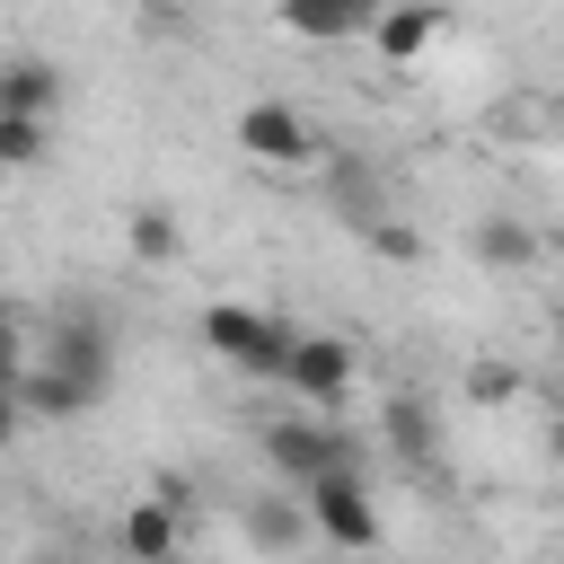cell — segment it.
<instances>
[{
  "instance_id": "8",
  "label": "cell",
  "mask_w": 564,
  "mask_h": 564,
  "mask_svg": "<svg viewBox=\"0 0 564 564\" xmlns=\"http://www.w3.org/2000/svg\"><path fill=\"white\" fill-rule=\"evenodd\" d=\"M361 35H370V53H379V62H423V44L441 35V9H432V0H388Z\"/></svg>"
},
{
  "instance_id": "4",
  "label": "cell",
  "mask_w": 564,
  "mask_h": 564,
  "mask_svg": "<svg viewBox=\"0 0 564 564\" xmlns=\"http://www.w3.org/2000/svg\"><path fill=\"white\" fill-rule=\"evenodd\" d=\"M300 502H308V520H317V538H335L344 555H352V546H379V502H370V485H361V467H335V476H317V485H300Z\"/></svg>"
},
{
  "instance_id": "11",
  "label": "cell",
  "mask_w": 564,
  "mask_h": 564,
  "mask_svg": "<svg viewBox=\"0 0 564 564\" xmlns=\"http://www.w3.org/2000/svg\"><path fill=\"white\" fill-rule=\"evenodd\" d=\"M18 397H26V414H88L106 388H88V379H70V370L26 361V370H18Z\"/></svg>"
},
{
  "instance_id": "3",
  "label": "cell",
  "mask_w": 564,
  "mask_h": 564,
  "mask_svg": "<svg viewBox=\"0 0 564 564\" xmlns=\"http://www.w3.org/2000/svg\"><path fill=\"white\" fill-rule=\"evenodd\" d=\"M229 141H238L256 167H308V159H317V123H308L300 106H282V97H256V106H238Z\"/></svg>"
},
{
  "instance_id": "5",
  "label": "cell",
  "mask_w": 564,
  "mask_h": 564,
  "mask_svg": "<svg viewBox=\"0 0 564 564\" xmlns=\"http://www.w3.org/2000/svg\"><path fill=\"white\" fill-rule=\"evenodd\" d=\"M26 361L70 370V379H88V388H115V326H106L97 308H62V317H53V344L26 352Z\"/></svg>"
},
{
  "instance_id": "13",
  "label": "cell",
  "mask_w": 564,
  "mask_h": 564,
  "mask_svg": "<svg viewBox=\"0 0 564 564\" xmlns=\"http://www.w3.org/2000/svg\"><path fill=\"white\" fill-rule=\"evenodd\" d=\"M300 529H308V502H282V494H256V502H247V538H256V546L291 555Z\"/></svg>"
},
{
  "instance_id": "12",
  "label": "cell",
  "mask_w": 564,
  "mask_h": 564,
  "mask_svg": "<svg viewBox=\"0 0 564 564\" xmlns=\"http://www.w3.org/2000/svg\"><path fill=\"white\" fill-rule=\"evenodd\" d=\"M53 97H62V70L53 62H0V115H53Z\"/></svg>"
},
{
  "instance_id": "2",
  "label": "cell",
  "mask_w": 564,
  "mask_h": 564,
  "mask_svg": "<svg viewBox=\"0 0 564 564\" xmlns=\"http://www.w3.org/2000/svg\"><path fill=\"white\" fill-rule=\"evenodd\" d=\"M264 467L282 476V494H300V485L352 467V432L344 423H264Z\"/></svg>"
},
{
  "instance_id": "23",
  "label": "cell",
  "mask_w": 564,
  "mask_h": 564,
  "mask_svg": "<svg viewBox=\"0 0 564 564\" xmlns=\"http://www.w3.org/2000/svg\"><path fill=\"white\" fill-rule=\"evenodd\" d=\"M159 564H185V555H159Z\"/></svg>"
},
{
  "instance_id": "18",
  "label": "cell",
  "mask_w": 564,
  "mask_h": 564,
  "mask_svg": "<svg viewBox=\"0 0 564 564\" xmlns=\"http://www.w3.org/2000/svg\"><path fill=\"white\" fill-rule=\"evenodd\" d=\"M388 432H397V449H405V458H414V449H432V432H423V414H414L405 397L388 405Z\"/></svg>"
},
{
  "instance_id": "15",
  "label": "cell",
  "mask_w": 564,
  "mask_h": 564,
  "mask_svg": "<svg viewBox=\"0 0 564 564\" xmlns=\"http://www.w3.org/2000/svg\"><path fill=\"white\" fill-rule=\"evenodd\" d=\"M44 159V115H0V167H35Z\"/></svg>"
},
{
  "instance_id": "14",
  "label": "cell",
  "mask_w": 564,
  "mask_h": 564,
  "mask_svg": "<svg viewBox=\"0 0 564 564\" xmlns=\"http://www.w3.org/2000/svg\"><path fill=\"white\" fill-rule=\"evenodd\" d=\"M123 247H132L141 264H167V256L185 247V229H176V212H167V203H141V212L123 220Z\"/></svg>"
},
{
  "instance_id": "21",
  "label": "cell",
  "mask_w": 564,
  "mask_h": 564,
  "mask_svg": "<svg viewBox=\"0 0 564 564\" xmlns=\"http://www.w3.org/2000/svg\"><path fill=\"white\" fill-rule=\"evenodd\" d=\"M546 458H564V414H555V423H546Z\"/></svg>"
},
{
  "instance_id": "17",
  "label": "cell",
  "mask_w": 564,
  "mask_h": 564,
  "mask_svg": "<svg viewBox=\"0 0 564 564\" xmlns=\"http://www.w3.org/2000/svg\"><path fill=\"white\" fill-rule=\"evenodd\" d=\"M370 247H379L388 264H414V256H423V238H414L405 220H370Z\"/></svg>"
},
{
  "instance_id": "7",
  "label": "cell",
  "mask_w": 564,
  "mask_h": 564,
  "mask_svg": "<svg viewBox=\"0 0 564 564\" xmlns=\"http://www.w3.org/2000/svg\"><path fill=\"white\" fill-rule=\"evenodd\" d=\"M123 555H132V564L185 555V494H176V485H159V494H141V502L123 511Z\"/></svg>"
},
{
  "instance_id": "19",
  "label": "cell",
  "mask_w": 564,
  "mask_h": 564,
  "mask_svg": "<svg viewBox=\"0 0 564 564\" xmlns=\"http://www.w3.org/2000/svg\"><path fill=\"white\" fill-rule=\"evenodd\" d=\"M18 370H26V335H18V317L0 308V388H18Z\"/></svg>"
},
{
  "instance_id": "6",
  "label": "cell",
  "mask_w": 564,
  "mask_h": 564,
  "mask_svg": "<svg viewBox=\"0 0 564 564\" xmlns=\"http://www.w3.org/2000/svg\"><path fill=\"white\" fill-rule=\"evenodd\" d=\"M282 388L317 414H335L352 397V344L344 335H291V361H282Z\"/></svg>"
},
{
  "instance_id": "22",
  "label": "cell",
  "mask_w": 564,
  "mask_h": 564,
  "mask_svg": "<svg viewBox=\"0 0 564 564\" xmlns=\"http://www.w3.org/2000/svg\"><path fill=\"white\" fill-rule=\"evenodd\" d=\"M555 352H564V308H555Z\"/></svg>"
},
{
  "instance_id": "10",
  "label": "cell",
  "mask_w": 564,
  "mask_h": 564,
  "mask_svg": "<svg viewBox=\"0 0 564 564\" xmlns=\"http://www.w3.org/2000/svg\"><path fill=\"white\" fill-rule=\"evenodd\" d=\"M467 247H476V264H494V273H520V264H538V229H529L520 212H485V220L467 229Z\"/></svg>"
},
{
  "instance_id": "16",
  "label": "cell",
  "mask_w": 564,
  "mask_h": 564,
  "mask_svg": "<svg viewBox=\"0 0 564 564\" xmlns=\"http://www.w3.org/2000/svg\"><path fill=\"white\" fill-rule=\"evenodd\" d=\"M511 397H520V370L511 361H476L467 370V405H511Z\"/></svg>"
},
{
  "instance_id": "20",
  "label": "cell",
  "mask_w": 564,
  "mask_h": 564,
  "mask_svg": "<svg viewBox=\"0 0 564 564\" xmlns=\"http://www.w3.org/2000/svg\"><path fill=\"white\" fill-rule=\"evenodd\" d=\"M18 432H26V397H18V388H0V449H9Z\"/></svg>"
},
{
  "instance_id": "9",
  "label": "cell",
  "mask_w": 564,
  "mask_h": 564,
  "mask_svg": "<svg viewBox=\"0 0 564 564\" xmlns=\"http://www.w3.org/2000/svg\"><path fill=\"white\" fill-rule=\"evenodd\" d=\"M379 9H388V0H282V26L308 35V44H344V35H361Z\"/></svg>"
},
{
  "instance_id": "1",
  "label": "cell",
  "mask_w": 564,
  "mask_h": 564,
  "mask_svg": "<svg viewBox=\"0 0 564 564\" xmlns=\"http://www.w3.org/2000/svg\"><path fill=\"white\" fill-rule=\"evenodd\" d=\"M291 335H300V326H282V317H264V308H238V300H212V308H203V344H212L229 370H247V379H282Z\"/></svg>"
}]
</instances>
